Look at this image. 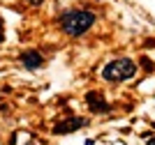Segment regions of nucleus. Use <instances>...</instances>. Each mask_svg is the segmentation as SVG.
<instances>
[{
    "instance_id": "1",
    "label": "nucleus",
    "mask_w": 155,
    "mask_h": 145,
    "mask_svg": "<svg viewBox=\"0 0 155 145\" xmlns=\"http://www.w3.org/2000/svg\"><path fill=\"white\" fill-rule=\"evenodd\" d=\"M60 23V30L70 37H79L84 35L86 30H91L93 23H95V14L93 12H86V9H74V12H67L58 19Z\"/></svg>"
},
{
    "instance_id": "2",
    "label": "nucleus",
    "mask_w": 155,
    "mask_h": 145,
    "mask_svg": "<svg viewBox=\"0 0 155 145\" xmlns=\"http://www.w3.org/2000/svg\"><path fill=\"white\" fill-rule=\"evenodd\" d=\"M137 74V65L134 60H130V58H118V60H111V62L104 65L102 69V78L109 83H123L127 78Z\"/></svg>"
},
{
    "instance_id": "4",
    "label": "nucleus",
    "mask_w": 155,
    "mask_h": 145,
    "mask_svg": "<svg viewBox=\"0 0 155 145\" xmlns=\"http://www.w3.org/2000/svg\"><path fill=\"white\" fill-rule=\"evenodd\" d=\"M86 120H65L60 122V125H56V129L53 131L56 134H67V131H74V129H79V127H84Z\"/></svg>"
},
{
    "instance_id": "5",
    "label": "nucleus",
    "mask_w": 155,
    "mask_h": 145,
    "mask_svg": "<svg viewBox=\"0 0 155 145\" xmlns=\"http://www.w3.org/2000/svg\"><path fill=\"white\" fill-rule=\"evenodd\" d=\"M86 101H88V106H91L95 113H102V111H107V108H109L102 99H100V95H97V92H91V95H86Z\"/></svg>"
},
{
    "instance_id": "6",
    "label": "nucleus",
    "mask_w": 155,
    "mask_h": 145,
    "mask_svg": "<svg viewBox=\"0 0 155 145\" xmlns=\"http://www.w3.org/2000/svg\"><path fill=\"white\" fill-rule=\"evenodd\" d=\"M148 145H155V138H150V140H148Z\"/></svg>"
},
{
    "instance_id": "3",
    "label": "nucleus",
    "mask_w": 155,
    "mask_h": 145,
    "mask_svg": "<svg viewBox=\"0 0 155 145\" xmlns=\"http://www.w3.org/2000/svg\"><path fill=\"white\" fill-rule=\"evenodd\" d=\"M21 65H23L26 69H37V67L44 65V58H42V53H37V51H23V53H21Z\"/></svg>"
}]
</instances>
